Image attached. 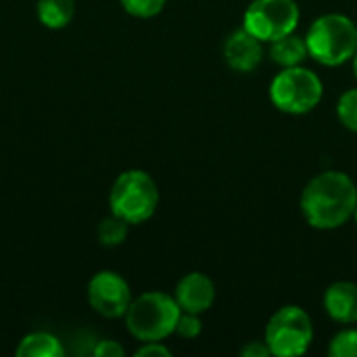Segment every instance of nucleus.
<instances>
[{"label":"nucleus","instance_id":"1","mask_svg":"<svg viewBox=\"0 0 357 357\" xmlns=\"http://www.w3.org/2000/svg\"><path fill=\"white\" fill-rule=\"evenodd\" d=\"M299 205L312 228L335 230L354 218L357 188L345 172H322L307 182Z\"/></svg>","mask_w":357,"mask_h":357},{"label":"nucleus","instance_id":"2","mask_svg":"<svg viewBox=\"0 0 357 357\" xmlns=\"http://www.w3.org/2000/svg\"><path fill=\"white\" fill-rule=\"evenodd\" d=\"M180 314L182 310L176 297L161 291H149L132 299L123 318L128 333L134 339L149 343L163 341L165 337L174 335Z\"/></svg>","mask_w":357,"mask_h":357},{"label":"nucleus","instance_id":"3","mask_svg":"<svg viewBox=\"0 0 357 357\" xmlns=\"http://www.w3.org/2000/svg\"><path fill=\"white\" fill-rule=\"evenodd\" d=\"M305 42L312 59L326 67H337L357 52V25L345 15L328 13L312 23Z\"/></svg>","mask_w":357,"mask_h":357},{"label":"nucleus","instance_id":"4","mask_svg":"<svg viewBox=\"0 0 357 357\" xmlns=\"http://www.w3.org/2000/svg\"><path fill=\"white\" fill-rule=\"evenodd\" d=\"M159 205L157 182L142 169H128L117 176L109 192L111 213L126 220L130 226L153 218Z\"/></svg>","mask_w":357,"mask_h":357},{"label":"nucleus","instance_id":"5","mask_svg":"<svg viewBox=\"0 0 357 357\" xmlns=\"http://www.w3.org/2000/svg\"><path fill=\"white\" fill-rule=\"evenodd\" d=\"M324 94L322 79L312 69L301 65L284 67L270 86V98L276 109L289 115H303L314 111Z\"/></svg>","mask_w":357,"mask_h":357},{"label":"nucleus","instance_id":"6","mask_svg":"<svg viewBox=\"0 0 357 357\" xmlns=\"http://www.w3.org/2000/svg\"><path fill=\"white\" fill-rule=\"evenodd\" d=\"M314 341V324L305 310L297 305L280 307L266 326V343L272 356H303Z\"/></svg>","mask_w":357,"mask_h":357},{"label":"nucleus","instance_id":"7","mask_svg":"<svg viewBox=\"0 0 357 357\" xmlns=\"http://www.w3.org/2000/svg\"><path fill=\"white\" fill-rule=\"evenodd\" d=\"M299 17L295 0H253L245 10V27L261 42H274L293 33Z\"/></svg>","mask_w":357,"mask_h":357},{"label":"nucleus","instance_id":"8","mask_svg":"<svg viewBox=\"0 0 357 357\" xmlns=\"http://www.w3.org/2000/svg\"><path fill=\"white\" fill-rule=\"evenodd\" d=\"M88 303L102 318H121L132 303L130 284L113 270L96 272L88 282Z\"/></svg>","mask_w":357,"mask_h":357},{"label":"nucleus","instance_id":"9","mask_svg":"<svg viewBox=\"0 0 357 357\" xmlns=\"http://www.w3.org/2000/svg\"><path fill=\"white\" fill-rule=\"evenodd\" d=\"M261 56H264L261 40L253 36L247 27L234 29L224 42V59L238 73L253 71L261 63Z\"/></svg>","mask_w":357,"mask_h":357},{"label":"nucleus","instance_id":"10","mask_svg":"<svg viewBox=\"0 0 357 357\" xmlns=\"http://www.w3.org/2000/svg\"><path fill=\"white\" fill-rule=\"evenodd\" d=\"M174 297H176L182 312L203 314L215 301V287H213L211 278H207L205 274L190 272L178 282Z\"/></svg>","mask_w":357,"mask_h":357},{"label":"nucleus","instance_id":"11","mask_svg":"<svg viewBox=\"0 0 357 357\" xmlns=\"http://www.w3.org/2000/svg\"><path fill=\"white\" fill-rule=\"evenodd\" d=\"M324 310L326 314L341 324L357 322V284L341 280L326 289L324 293Z\"/></svg>","mask_w":357,"mask_h":357},{"label":"nucleus","instance_id":"12","mask_svg":"<svg viewBox=\"0 0 357 357\" xmlns=\"http://www.w3.org/2000/svg\"><path fill=\"white\" fill-rule=\"evenodd\" d=\"M307 42L295 33L282 36L274 42H270V59L280 67H295L301 65L307 56Z\"/></svg>","mask_w":357,"mask_h":357},{"label":"nucleus","instance_id":"13","mask_svg":"<svg viewBox=\"0 0 357 357\" xmlns=\"http://www.w3.org/2000/svg\"><path fill=\"white\" fill-rule=\"evenodd\" d=\"M15 354L17 357H63L65 349L50 333H29L19 341Z\"/></svg>","mask_w":357,"mask_h":357},{"label":"nucleus","instance_id":"14","mask_svg":"<svg viewBox=\"0 0 357 357\" xmlns=\"http://www.w3.org/2000/svg\"><path fill=\"white\" fill-rule=\"evenodd\" d=\"M36 15L44 27L63 29L71 23L75 15V2L73 0H38Z\"/></svg>","mask_w":357,"mask_h":357},{"label":"nucleus","instance_id":"15","mask_svg":"<svg viewBox=\"0 0 357 357\" xmlns=\"http://www.w3.org/2000/svg\"><path fill=\"white\" fill-rule=\"evenodd\" d=\"M128 228L130 224L121 218H117L115 213H111L109 218H105L98 224V243L102 247H119L126 238H128Z\"/></svg>","mask_w":357,"mask_h":357},{"label":"nucleus","instance_id":"16","mask_svg":"<svg viewBox=\"0 0 357 357\" xmlns=\"http://www.w3.org/2000/svg\"><path fill=\"white\" fill-rule=\"evenodd\" d=\"M331 357H357V328H347L341 331L333 337L331 347H328Z\"/></svg>","mask_w":357,"mask_h":357},{"label":"nucleus","instance_id":"17","mask_svg":"<svg viewBox=\"0 0 357 357\" xmlns=\"http://www.w3.org/2000/svg\"><path fill=\"white\" fill-rule=\"evenodd\" d=\"M337 115L341 119V123L356 132L357 134V88L347 90L341 98H339V105H337Z\"/></svg>","mask_w":357,"mask_h":357},{"label":"nucleus","instance_id":"18","mask_svg":"<svg viewBox=\"0 0 357 357\" xmlns=\"http://www.w3.org/2000/svg\"><path fill=\"white\" fill-rule=\"evenodd\" d=\"M123 10L132 17H140V19H149L155 17L163 10L167 0H119Z\"/></svg>","mask_w":357,"mask_h":357},{"label":"nucleus","instance_id":"19","mask_svg":"<svg viewBox=\"0 0 357 357\" xmlns=\"http://www.w3.org/2000/svg\"><path fill=\"white\" fill-rule=\"evenodd\" d=\"M201 331H203V324H201L199 314H190V312L180 314L178 324H176V333L182 339H197L201 335Z\"/></svg>","mask_w":357,"mask_h":357},{"label":"nucleus","instance_id":"20","mask_svg":"<svg viewBox=\"0 0 357 357\" xmlns=\"http://www.w3.org/2000/svg\"><path fill=\"white\" fill-rule=\"evenodd\" d=\"M96 357H123L126 356V349L117 343V341H100L94 351H92Z\"/></svg>","mask_w":357,"mask_h":357},{"label":"nucleus","instance_id":"21","mask_svg":"<svg viewBox=\"0 0 357 357\" xmlns=\"http://www.w3.org/2000/svg\"><path fill=\"white\" fill-rule=\"evenodd\" d=\"M172 351L161 345V341H149L144 343L138 351H136V357H169Z\"/></svg>","mask_w":357,"mask_h":357},{"label":"nucleus","instance_id":"22","mask_svg":"<svg viewBox=\"0 0 357 357\" xmlns=\"http://www.w3.org/2000/svg\"><path fill=\"white\" fill-rule=\"evenodd\" d=\"M243 357H268L272 356L270 347L266 341H249L243 349H241Z\"/></svg>","mask_w":357,"mask_h":357},{"label":"nucleus","instance_id":"23","mask_svg":"<svg viewBox=\"0 0 357 357\" xmlns=\"http://www.w3.org/2000/svg\"><path fill=\"white\" fill-rule=\"evenodd\" d=\"M354 71H356V77H357V52L354 54Z\"/></svg>","mask_w":357,"mask_h":357},{"label":"nucleus","instance_id":"24","mask_svg":"<svg viewBox=\"0 0 357 357\" xmlns=\"http://www.w3.org/2000/svg\"><path fill=\"white\" fill-rule=\"evenodd\" d=\"M354 220H356V224H357V205H356V211H354Z\"/></svg>","mask_w":357,"mask_h":357}]
</instances>
